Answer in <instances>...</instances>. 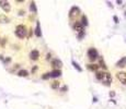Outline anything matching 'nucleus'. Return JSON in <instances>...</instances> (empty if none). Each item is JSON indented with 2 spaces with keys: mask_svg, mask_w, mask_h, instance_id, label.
Segmentation results:
<instances>
[{
  "mask_svg": "<svg viewBox=\"0 0 126 109\" xmlns=\"http://www.w3.org/2000/svg\"><path fill=\"white\" fill-rule=\"evenodd\" d=\"M46 59H47V60L50 59V53H47V57H46Z\"/></svg>",
  "mask_w": 126,
  "mask_h": 109,
  "instance_id": "nucleus-27",
  "label": "nucleus"
},
{
  "mask_svg": "<svg viewBox=\"0 0 126 109\" xmlns=\"http://www.w3.org/2000/svg\"><path fill=\"white\" fill-rule=\"evenodd\" d=\"M99 67H102L103 69H106V65H105V63H104L103 58H100V65H99Z\"/></svg>",
  "mask_w": 126,
  "mask_h": 109,
  "instance_id": "nucleus-20",
  "label": "nucleus"
},
{
  "mask_svg": "<svg viewBox=\"0 0 126 109\" xmlns=\"http://www.w3.org/2000/svg\"><path fill=\"white\" fill-rule=\"evenodd\" d=\"M10 61H11V58H7V59H4V63H6V64L7 63H9Z\"/></svg>",
  "mask_w": 126,
  "mask_h": 109,
  "instance_id": "nucleus-24",
  "label": "nucleus"
},
{
  "mask_svg": "<svg viewBox=\"0 0 126 109\" xmlns=\"http://www.w3.org/2000/svg\"><path fill=\"white\" fill-rule=\"evenodd\" d=\"M88 57L91 61H94V60L99 57L97 49H95V48H90V49L88 50Z\"/></svg>",
  "mask_w": 126,
  "mask_h": 109,
  "instance_id": "nucleus-3",
  "label": "nucleus"
},
{
  "mask_svg": "<svg viewBox=\"0 0 126 109\" xmlns=\"http://www.w3.org/2000/svg\"><path fill=\"white\" fill-rule=\"evenodd\" d=\"M19 14H21V15H23V14H24V11H20V13Z\"/></svg>",
  "mask_w": 126,
  "mask_h": 109,
  "instance_id": "nucleus-29",
  "label": "nucleus"
},
{
  "mask_svg": "<svg viewBox=\"0 0 126 109\" xmlns=\"http://www.w3.org/2000/svg\"><path fill=\"white\" fill-rule=\"evenodd\" d=\"M60 75H61V71H60V70H54V71L49 72L50 78H58Z\"/></svg>",
  "mask_w": 126,
  "mask_h": 109,
  "instance_id": "nucleus-11",
  "label": "nucleus"
},
{
  "mask_svg": "<svg viewBox=\"0 0 126 109\" xmlns=\"http://www.w3.org/2000/svg\"><path fill=\"white\" fill-rule=\"evenodd\" d=\"M52 65L55 68V70H60V68L63 67V62L59 59H54L52 61Z\"/></svg>",
  "mask_w": 126,
  "mask_h": 109,
  "instance_id": "nucleus-8",
  "label": "nucleus"
},
{
  "mask_svg": "<svg viewBox=\"0 0 126 109\" xmlns=\"http://www.w3.org/2000/svg\"><path fill=\"white\" fill-rule=\"evenodd\" d=\"M6 43H7V38H3V41H1V46H4Z\"/></svg>",
  "mask_w": 126,
  "mask_h": 109,
  "instance_id": "nucleus-23",
  "label": "nucleus"
},
{
  "mask_svg": "<svg viewBox=\"0 0 126 109\" xmlns=\"http://www.w3.org/2000/svg\"><path fill=\"white\" fill-rule=\"evenodd\" d=\"M18 75H19V76H28V72L26 71V70H20V71L18 72Z\"/></svg>",
  "mask_w": 126,
  "mask_h": 109,
  "instance_id": "nucleus-13",
  "label": "nucleus"
},
{
  "mask_svg": "<svg viewBox=\"0 0 126 109\" xmlns=\"http://www.w3.org/2000/svg\"><path fill=\"white\" fill-rule=\"evenodd\" d=\"M38 57H40V53H38V50L34 49V50H32L31 53H30V59L31 60H37L38 59Z\"/></svg>",
  "mask_w": 126,
  "mask_h": 109,
  "instance_id": "nucleus-9",
  "label": "nucleus"
},
{
  "mask_svg": "<svg viewBox=\"0 0 126 109\" xmlns=\"http://www.w3.org/2000/svg\"><path fill=\"white\" fill-rule=\"evenodd\" d=\"M103 74H104V72H97V73H95V78L98 79L99 81H101L102 78H103Z\"/></svg>",
  "mask_w": 126,
  "mask_h": 109,
  "instance_id": "nucleus-16",
  "label": "nucleus"
},
{
  "mask_svg": "<svg viewBox=\"0 0 126 109\" xmlns=\"http://www.w3.org/2000/svg\"><path fill=\"white\" fill-rule=\"evenodd\" d=\"M57 87H59V82L54 81L53 83H52V88H57Z\"/></svg>",
  "mask_w": 126,
  "mask_h": 109,
  "instance_id": "nucleus-19",
  "label": "nucleus"
},
{
  "mask_svg": "<svg viewBox=\"0 0 126 109\" xmlns=\"http://www.w3.org/2000/svg\"><path fill=\"white\" fill-rule=\"evenodd\" d=\"M0 8L4 11V12H10V10H11V6H10V3L6 0H0Z\"/></svg>",
  "mask_w": 126,
  "mask_h": 109,
  "instance_id": "nucleus-4",
  "label": "nucleus"
},
{
  "mask_svg": "<svg viewBox=\"0 0 126 109\" xmlns=\"http://www.w3.org/2000/svg\"><path fill=\"white\" fill-rule=\"evenodd\" d=\"M0 21H3L4 23H8L10 20H9V18H7L6 15H0Z\"/></svg>",
  "mask_w": 126,
  "mask_h": 109,
  "instance_id": "nucleus-18",
  "label": "nucleus"
},
{
  "mask_svg": "<svg viewBox=\"0 0 126 109\" xmlns=\"http://www.w3.org/2000/svg\"><path fill=\"white\" fill-rule=\"evenodd\" d=\"M80 23L82 24V26H83V25H85V26H87V25H88V19H87V16H85V15L82 16L81 22H80Z\"/></svg>",
  "mask_w": 126,
  "mask_h": 109,
  "instance_id": "nucleus-14",
  "label": "nucleus"
},
{
  "mask_svg": "<svg viewBox=\"0 0 126 109\" xmlns=\"http://www.w3.org/2000/svg\"><path fill=\"white\" fill-rule=\"evenodd\" d=\"M88 68L90 69V70H92V71H97L99 69V65L98 64H88Z\"/></svg>",
  "mask_w": 126,
  "mask_h": 109,
  "instance_id": "nucleus-15",
  "label": "nucleus"
},
{
  "mask_svg": "<svg viewBox=\"0 0 126 109\" xmlns=\"http://www.w3.org/2000/svg\"><path fill=\"white\" fill-rule=\"evenodd\" d=\"M101 81L103 82L104 84H111L112 83V75L110 74V73H107V72H104V74H103V78H102V80Z\"/></svg>",
  "mask_w": 126,
  "mask_h": 109,
  "instance_id": "nucleus-5",
  "label": "nucleus"
},
{
  "mask_svg": "<svg viewBox=\"0 0 126 109\" xmlns=\"http://www.w3.org/2000/svg\"><path fill=\"white\" fill-rule=\"evenodd\" d=\"M67 90V86H64L63 87V90H64V92H65V90Z\"/></svg>",
  "mask_w": 126,
  "mask_h": 109,
  "instance_id": "nucleus-30",
  "label": "nucleus"
},
{
  "mask_svg": "<svg viewBox=\"0 0 126 109\" xmlns=\"http://www.w3.org/2000/svg\"><path fill=\"white\" fill-rule=\"evenodd\" d=\"M36 69H37V68H36V67H34V68H33V70H32V72H35V71H36Z\"/></svg>",
  "mask_w": 126,
  "mask_h": 109,
  "instance_id": "nucleus-28",
  "label": "nucleus"
},
{
  "mask_svg": "<svg viewBox=\"0 0 126 109\" xmlns=\"http://www.w3.org/2000/svg\"><path fill=\"white\" fill-rule=\"evenodd\" d=\"M116 67H118V68H124V67H126V57H123L122 59H120V61H117Z\"/></svg>",
  "mask_w": 126,
  "mask_h": 109,
  "instance_id": "nucleus-10",
  "label": "nucleus"
},
{
  "mask_svg": "<svg viewBox=\"0 0 126 109\" xmlns=\"http://www.w3.org/2000/svg\"><path fill=\"white\" fill-rule=\"evenodd\" d=\"M30 10H31L32 12H36L37 9H36V6H35V2H31V6H30Z\"/></svg>",
  "mask_w": 126,
  "mask_h": 109,
  "instance_id": "nucleus-17",
  "label": "nucleus"
},
{
  "mask_svg": "<svg viewBox=\"0 0 126 109\" xmlns=\"http://www.w3.org/2000/svg\"><path fill=\"white\" fill-rule=\"evenodd\" d=\"M116 78L120 80L123 84L126 85V72H117L116 73Z\"/></svg>",
  "mask_w": 126,
  "mask_h": 109,
  "instance_id": "nucleus-7",
  "label": "nucleus"
},
{
  "mask_svg": "<svg viewBox=\"0 0 126 109\" xmlns=\"http://www.w3.org/2000/svg\"><path fill=\"white\" fill-rule=\"evenodd\" d=\"M79 13H80V9H79L78 7H73L69 12V16L73 19V18H76L77 15H79Z\"/></svg>",
  "mask_w": 126,
  "mask_h": 109,
  "instance_id": "nucleus-6",
  "label": "nucleus"
},
{
  "mask_svg": "<svg viewBox=\"0 0 126 109\" xmlns=\"http://www.w3.org/2000/svg\"><path fill=\"white\" fill-rule=\"evenodd\" d=\"M50 76H49V73H44V75L42 76V79L43 80H47V79H49Z\"/></svg>",
  "mask_w": 126,
  "mask_h": 109,
  "instance_id": "nucleus-22",
  "label": "nucleus"
},
{
  "mask_svg": "<svg viewBox=\"0 0 126 109\" xmlns=\"http://www.w3.org/2000/svg\"><path fill=\"white\" fill-rule=\"evenodd\" d=\"M113 19H114V21H115V23H118V19H117V16H114Z\"/></svg>",
  "mask_w": 126,
  "mask_h": 109,
  "instance_id": "nucleus-25",
  "label": "nucleus"
},
{
  "mask_svg": "<svg viewBox=\"0 0 126 109\" xmlns=\"http://www.w3.org/2000/svg\"><path fill=\"white\" fill-rule=\"evenodd\" d=\"M73 28H75V31L77 32V33H79V38H81L82 36H83V33H85L82 24L80 22H76L75 24H73Z\"/></svg>",
  "mask_w": 126,
  "mask_h": 109,
  "instance_id": "nucleus-2",
  "label": "nucleus"
},
{
  "mask_svg": "<svg viewBox=\"0 0 126 109\" xmlns=\"http://www.w3.org/2000/svg\"><path fill=\"white\" fill-rule=\"evenodd\" d=\"M110 96L111 97H114V96H115V93H114V92H111V93H110Z\"/></svg>",
  "mask_w": 126,
  "mask_h": 109,
  "instance_id": "nucleus-26",
  "label": "nucleus"
},
{
  "mask_svg": "<svg viewBox=\"0 0 126 109\" xmlns=\"http://www.w3.org/2000/svg\"><path fill=\"white\" fill-rule=\"evenodd\" d=\"M73 67H75V68L77 69V70H78V71H80V72L82 71V69H81V68H80V67H79V65H78V63H76L75 61H73Z\"/></svg>",
  "mask_w": 126,
  "mask_h": 109,
  "instance_id": "nucleus-21",
  "label": "nucleus"
},
{
  "mask_svg": "<svg viewBox=\"0 0 126 109\" xmlns=\"http://www.w3.org/2000/svg\"><path fill=\"white\" fill-rule=\"evenodd\" d=\"M16 37H19V38H24L25 36H26V33H28V31H26V27H25L24 25H18L16 27Z\"/></svg>",
  "mask_w": 126,
  "mask_h": 109,
  "instance_id": "nucleus-1",
  "label": "nucleus"
},
{
  "mask_svg": "<svg viewBox=\"0 0 126 109\" xmlns=\"http://www.w3.org/2000/svg\"><path fill=\"white\" fill-rule=\"evenodd\" d=\"M35 35L37 36V37H41V26H40V22H36V28H35Z\"/></svg>",
  "mask_w": 126,
  "mask_h": 109,
  "instance_id": "nucleus-12",
  "label": "nucleus"
}]
</instances>
